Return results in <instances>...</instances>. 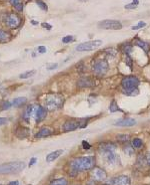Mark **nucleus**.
Returning <instances> with one entry per match:
<instances>
[{"label": "nucleus", "instance_id": "obj_1", "mask_svg": "<svg viewBox=\"0 0 150 185\" xmlns=\"http://www.w3.org/2000/svg\"><path fill=\"white\" fill-rule=\"evenodd\" d=\"M95 165V158L93 156H83V157H76L72 159L69 163L71 172H74V175L77 174L79 171L90 170L94 168Z\"/></svg>", "mask_w": 150, "mask_h": 185}, {"label": "nucleus", "instance_id": "obj_2", "mask_svg": "<svg viewBox=\"0 0 150 185\" xmlns=\"http://www.w3.org/2000/svg\"><path fill=\"white\" fill-rule=\"evenodd\" d=\"M121 86L123 89V92L127 96H136L138 95L139 90L137 87L139 86V80L134 76H128L123 78L121 81Z\"/></svg>", "mask_w": 150, "mask_h": 185}, {"label": "nucleus", "instance_id": "obj_3", "mask_svg": "<svg viewBox=\"0 0 150 185\" xmlns=\"http://www.w3.org/2000/svg\"><path fill=\"white\" fill-rule=\"evenodd\" d=\"M26 167L23 161H12L0 164V174H13L18 173Z\"/></svg>", "mask_w": 150, "mask_h": 185}, {"label": "nucleus", "instance_id": "obj_4", "mask_svg": "<svg viewBox=\"0 0 150 185\" xmlns=\"http://www.w3.org/2000/svg\"><path fill=\"white\" fill-rule=\"evenodd\" d=\"M63 98L58 95H49L45 99V109L48 111H55L62 108Z\"/></svg>", "mask_w": 150, "mask_h": 185}, {"label": "nucleus", "instance_id": "obj_5", "mask_svg": "<svg viewBox=\"0 0 150 185\" xmlns=\"http://www.w3.org/2000/svg\"><path fill=\"white\" fill-rule=\"evenodd\" d=\"M102 45L101 40H93V41H88V42L81 43L78 46H76V51L78 52H85V51H92L96 48L100 47Z\"/></svg>", "mask_w": 150, "mask_h": 185}, {"label": "nucleus", "instance_id": "obj_6", "mask_svg": "<svg viewBox=\"0 0 150 185\" xmlns=\"http://www.w3.org/2000/svg\"><path fill=\"white\" fill-rule=\"evenodd\" d=\"M93 72L95 75L97 76H103L108 72L109 69V66H108V63L107 61L105 60H97L95 63L93 64Z\"/></svg>", "mask_w": 150, "mask_h": 185}, {"label": "nucleus", "instance_id": "obj_7", "mask_svg": "<svg viewBox=\"0 0 150 185\" xmlns=\"http://www.w3.org/2000/svg\"><path fill=\"white\" fill-rule=\"evenodd\" d=\"M98 26L105 30H119L122 28V23L117 20H103L99 22Z\"/></svg>", "mask_w": 150, "mask_h": 185}, {"label": "nucleus", "instance_id": "obj_8", "mask_svg": "<svg viewBox=\"0 0 150 185\" xmlns=\"http://www.w3.org/2000/svg\"><path fill=\"white\" fill-rule=\"evenodd\" d=\"M20 22H21L20 17L17 14H14V13H10L6 18V24L10 28H17L20 25Z\"/></svg>", "mask_w": 150, "mask_h": 185}, {"label": "nucleus", "instance_id": "obj_9", "mask_svg": "<svg viewBox=\"0 0 150 185\" xmlns=\"http://www.w3.org/2000/svg\"><path fill=\"white\" fill-rule=\"evenodd\" d=\"M92 177L96 181H104L106 180L107 174L100 167H94L93 170H92Z\"/></svg>", "mask_w": 150, "mask_h": 185}, {"label": "nucleus", "instance_id": "obj_10", "mask_svg": "<svg viewBox=\"0 0 150 185\" xmlns=\"http://www.w3.org/2000/svg\"><path fill=\"white\" fill-rule=\"evenodd\" d=\"M79 128V122L75 121V119H69V121H66L63 125V131H73L75 129H77Z\"/></svg>", "mask_w": 150, "mask_h": 185}, {"label": "nucleus", "instance_id": "obj_11", "mask_svg": "<svg viewBox=\"0 0 150 185\" xmlns=\"http://www.w3.org/2000/svg\"><path fill=\"white\" fill-rule=\"evenodd\" d=\"M34 115H35L36 122H40L43 121V119L46 118V115H47V109H46L45 108L41 107V105H38V107L36 108L35 112H34Z\"/></svg>", "mask_w": 150, "mask_h": 185}, {"label": "nucleus", "instance_id": "obj_12", "mask_svg": "<svg viewBox=\"0 0 150 185\" xmlns=\"http://www.w3.org/2000/svg\"><path fill=\"white\" fill-rule=\"evenodd\" d=\"M112 185H130V178L126 175H120L112 179Z\"/></svg>", "mask_w": 150, "mask_h": 185}, {"label": "nucleus", "instance_id": "obj_13", "mask_svg": "<svg viewBox=\"0 0 150 185\" xmlns=\"http://www.w3.org/2000/svg\"><path fill=\"white\" fill-rule=\"evenodd\" d=\"M135 123H136V121L134 118H124L117 119V121L114 122V125L117 126H132V125H134Z\"/></svg>", "mask_w": 150, "mask_h": 185}, {"label": "nucleus", "instance_id": "obj_14", "mask_svg": "<svg viewBox=\"0 0 150 185\" xmlns=\"http://www.w3.org/2000/svg\"><path fill=\"white\" fill-rule=\"evenodd\" d=\"M77 85H78V87H81V88L93 87V86H95V81L89 77H84V78H81L80 80L78 81Z\"/></svg>", "mask_w": 150, "mask_h": 185}, {"label": "nucleus", "instance_id": "obj_15", "mask_svg": "<svg viewBox=\"0 0 150 185\" xmlns=\"http://www.w3.org/2000/svg\"><path fill=\"white\" fill-rule=\"evenodd\" d=\"M15 135L19 139H24L26 138H28L29 135V129L26 128H23V126H18L15 131Z\"/></svg>", "mask_w": 150, "mask_h": 185}, {"label": "nucleus", "instance_id": "obj_16", "mask_svg": "<svg viewBox=\"0 0 150 185\" xmlns=\"http://www.w3.org/2000/svg\"><path fill=\"white\" fill-rule=\"evenodd\" d=\"M53 133V131L49 128H42L40 131L35 135L36 138H47V136L51 135Z\"/></svg>", "mask_w": 150, "mask_h": 185}, {"label": "nucleus", "instance_id": "obj_17", "mask_svg": "<svg viewBox=\"0 0 150 185\" xmlns=\"http://www.w3.org/2000/svg\"><path fill=\"white\" fill-rule=\"evenodd\" d=\"M62 153H63V150H62V149L55 150V151L49 153L48 155L46 156V161H47V162H52V161H54V160L58 158V157H59Z\"/></svg>", "mask_w": 150, "mask_h": 185}, {"label": "nucleus", "instance_id": "obj_18", "mask_svg": "<svg viewBox=\"0 0 150 185\" xmlns=\"http://www.w3.org/2000/svg\"><path fill=\"white\" fill-rule=\"evenodd\" d=\"M99 148L103 151V153L109 152V151H113L115 149V145L111 142H103V143H100Z\"/></svg>", "mask_w": 150, "mask_h": 185}, {"label": "nucleus", "instance_id": "obj_19", "mask_svg": "<svg viewBox=\"0 0 150 185\" xmlns=\"http://www.w3.org/2000/svg\"><path fill=\"white\" fill-rule=\"evenodd\" d=\"M133 44H134V45H136V46H138V47L142 48V49L144 50L146 53L149 52V50H150V45H149L148 43L144 42V41H142V40H140V39H135V40L133 41Z\"/></svg>", "mask_w": 150, "mask_h": 185}, {"label": "nucleus", "instance_id": "obj_20", "mask_svg": "<svg viewBox=\"0 0 150 185\" xmlns=\"http://www.w3.org/2000/svg\"><path fill=\"white\" fill-rule=\"evenodd\" d=\"M104 157H105V159H106V161L108 163H110V164H113L116 162V160H117V157L116 155L113 153V151H109V152H104Z\"/></svg>", "mask_w": 150, "mask_h": 185}, {"label": "nucleus", "instance_id": "obj_21", "mask_svg": "<svg viewBox=\"0 0 150 185\" xmlns=\"http://www.w3.org/2000/svg\"><path fill=\"white\" fill-rule=\"evenodd\" d=\"M27 102V99L24 98V97H20V98H16L13 100L12 102V105L15 108H19V107H22L23 105H25Z\"/></svg>", "mask_w": 150, "mask_h": 185}, {"label": "nucleus", "instance_id": "obj_22", "mask_svg": "<svg viewBox=\"0 0 150 185\" xmlns=\"http://www.w3.org/2000/svg\"><path fill=\"white\" fill-rule=\"evenodd\" d=\"M9 39H10V34L4 30L0 29V42H2V43L7 42Z\"/></svg>", "mask_w": 150, "mask_h": 185}, {"label": "nucleus", "instance_id": "obj_23", "mask_svg": "<svg viewBox=\"0 0 150 185\" xmlns=\"http://www.w3.org/2000/svg\"><path fill=\"white\" fill-rule=\"evenodd\" d=\"M34 105H28L26 109V111L24 112V118L26 119V121H28V118L31 116L33 114H34Z\"/></svg>", "mask_w": 150, "mask_h": 185}, {"label": "nucleus", "instance_id": "obj_24", "mask_svg": "<svg viewBox=\"0 0 150 185\" xmlns=\"http://www.w3.org/2000/svg\"><path fill=\"white\" fill-rule=\"evenodd\" d=\"M118 111H120V109H119L116 101L113 100L111 104H110V105H109V112H118Z\"/></svg>", "mask_w": 150, "mask_h": 185}, {"label": "nucleus", "instance_id": "obj_25", "mask_svg": "<svg viewBox=\"0 0 150 185\" xmlns=\"http://www.w3.org/2000/svg\"><path fill=\"white\" fill-rule=\"evenodd\" d=\"M50 185H68V182L65 178H59V179L53 180L52 182L50 183Z\"/></svg>", "mask_w": 150, "mask_h": 185}, {"label": "nucleus", "instance_id": "obj_26", "mask_svg": "<svg viewBox=\"0 0 150 185\" xmlns=\"http://www.w3.org/2000/svg\"><path fill=\"white\" fill-rule=\"evenodd\" d=\"M35 73H36V71H35V70L27 71V72H25V73H23V74L20 75L19 78H20V79H28V78H30V77H32Z\"/></svg>", "mask_w": 150, "mask_h": 185}, {"label": "nucleus", "instance_id": "obj_27", "mask_svg": "<svg viewBox=\"0 0 150 185\" xmlns=\"http://www.w3.org/2000/svg\"><path fill=\"white\" fill-rule=\"evenodd\" d=\"M132 146L134 148H140L142 146V140L140 138H134L132 140Z\"/></svg>", "mask_w": 150, "mask_h": 185}, {"label": "nucleus", "instance_id": "obj_28", "mask_svg": "<svg viewBox=\"0 0 150 185\" xmlns=\"http://www.w3.org/2000/svg\"><path fill=\"white\" fill-rule=\"evenodd\" d=\"M11 105H12V102H10L8 101H2L0 102V109H10Z\"/></svg>", "mask_w": 150, "mask_h": 185}, {"label": "nucleus", "instance_id": "obj_29", "mask_svg": "<svg viewBox=\"0 0 150 185\" xmlns=\"http://www.w3.org/2000/svg\"><path fill=\"white\" fill-rule=\"evenodd\" d=\"M123 150H124V153L127 156H132L134 154V149L132 148L131 146H126V147H124Z\"/></svg>", "mask_w": 150, "mask_h": 185}, {"label": "nucleus", "instance_id": "obj_30", "mask_svg": "<svg viewBox=\"0 0 150 185\" xmlns=\"http://www.w3.org/2000/svg\"><path fill=\"white\" fill-rule=\"evenodd\" d=\"M117 139L120 140V141H128L129 139H130V136H129L128 135H117Z\"/></svg>", "mask_w": 150, "mask_h": 185}, {"label": "nucleus", "instance_id": "obj_31", "mask_svg": "<svg viewBox=\"0 0 150 185\" xmlns=\"http://www.w3.org/2000/svg\"><path fill=\"white\" fill-rule=\"evenodd\" d=\"M131 49H132V46L130 44H123V46H122V50H123V52L125 54H128L131 51Z\"/></svg>", "mask_w": 150, "mask_h": 185}, {"label": "nucleus", "instance_id": "obj_32", "mask_svg": "<svg viewBox=\"0 0 150 185\" xmlns=\"http://www.w3.org/2000/svg\"><path fill=\"white\" fill-rule=\"evenodd\" d=\"M36 3H37V5H38L42 10H44V11H47V9H48V8H47V5L43 1H41V0H37Z\"/></svg>", "mask_w": 150, "mask_h": 185}, {"label": "nucleus", "instance_id": "obj_33", "mask_svg": "<svg viewBox=\"0 0 150 185\" xmlns=\"http://www.w3.org/2000/svg\"><path fill=\"white\" fill-rule=\"evenodd\" d=\"M105 52H106V54L108 55V56H110V57H115L116 56V54H117V51L116 50H114V49H107V50H105Z\"/></svg>", "mask_w": 150, "mask_h": 185}, {"label": "nucleus", "instance_id": "obj_34", "mask_svg": "<svg viewBox=\"0 0 150 185\" xmlns=\"http://www.w3.org/2000/svg\"><path fill=\"white\" fill-rule=\"evenodd\" d=\"M72 41H74V38H73V36H70V35L65 36V37H64V38L62 39V42L65 43V44L72 42Z\"/></svg>", "mask_w": 150, "mask_h": 185}, {"label": "nucleus", "instance_id": "obj_35", "mask_svg": "<svg viewBox=\"0 0 150 185\" xmlns=\"http://www.w3.org/2000/svg\"><path fill=\"white\" fill-rule=\"evenodd\" d=\"M145 26H146V23L140 21V22L138 23V25L132 27V29H133V30H138V29H140V28H143V27H145Z\"/></svg>", "mask_w": 150, "mask_h": 185}, {"label": "nucleus", "instance_id": "obj_36", "mask_svg": "<svg viewBox=\"0 0 150 185\" xmlns=\"http://www.w3.org/2000/svg\"><path fill=\"white\" fill-rule=\"evenodd\" d=\"M125 63L130 67V69H132V60L131 58L128 56V54H126V58H125Z\"/></svg>", "mask_w": 150, "mask_h": 185}, {"label": "nucleus", "instance_id": "obj_37", "mask_svg": "<svg viewBox=\"0 0 150 185\" xmlns=\"http://www.w3.org/2000/svg\"><path fill=\"white\" fill-rule=\"evenodd\" d=\"M136 7H137V4H135V3H130V4H127L125 5V8L126 9H135Z\"/></svg>", "mask_w": 150, "mask_h": 185}, {"label": "nucleus", "instance_id": "obj_38", "mask_svg": "<svg viewBox=\"0 0 150 185\" xmlns=\"http://www.w3.org/2000/svg\"><path fill=\"white\" fill-rule=\"evenodd\" d=\"M82 147L84 149H89L91 147V145L86 141V140H83V141H82Z\"/></svg>", "mask_w": 150, "mask_h": 185}, {"label": "nucleus", "instance_id": "obj_39", "mask_svg": "<svg viewBox=\"0 0 150 185\" xmlns=\"http://www.w3.org/2000/svg\"><path fill=\"white\" fill-rule=\"evenodd\" d=\"M57 67H58V64L55 63V64H51V65H49V66L47 67V69H48V70H55Z\"/></svg>", "mask_w": 150, "mask_h": 185}, {"label": "nucleus", "instance_id": "obj_40", "mask_svg": "<svg viewBox=\"0 0 150 185\" xmlns=\"http://www.w3.org/2000/svg\"><path fill=\"white\" fill-rule=\"evenodd\" d=\"M15 9L17 10V11H22V9H23V5H22V3H18L17 5L14 6Z\"/></svg>", "mask_w": 150, "mask_h": 185}, {"label": "nucleus", "instance_id": "obj_41", "mask_svg": "<svg viewBox=\"0 0 150 185\" xmlns=\"http://www.w3.org/2000/svg\"><path fill=\"white\" fill-rule=\"evenodd\" d=\"M38 52H39V53H41V54L46 53V47H44V46H39V47H38Z\"/></svg>", "mask_w": 150, "mask_h": 185}, {"label": "nucleus", "instance_id": "obj_42", "mask_svg": "<svg viewBox=\"0 0 150 185\" xmlns=\"http://www.w3.org/2000/svg\"><path fill=\"white\" fill-rule=\"evenodd\" d=\"M41 26L43 27V28H47V30H50L51 28H52V26H51L50 24H48V23H42Z\"/></svg>", "mask_w": 150, "mask_h": 185}, {"label": "nucleus", "instance_id": "obj_43", "mask_svg": "<svg viewBox=\"0 0 150 185\" xmlns=\"http://www.w3.org/2000/svg\"><path fill=\"white\" fill-rule=\"evenodd\" d=\"M8 122V119L7 118H0V126L3 125H5L6 122Z\"/></svg>", "mask_w": 150, "mask_h": 185}, {"label": "nucleus", "instance_id": "obj_44", "mask_svg": "<svg viewBox=\"0 0 150 185\" xmlns=\"http://www.w3.org/2000/svg\"><path fill=\"white\" fill-rule=\"evenodd\" d=\"M36 161H37L36 157H32V158L30 159V161H29V166H32V165H34V164L36 163Z\"/></svg>", "mask_w": 150, "mask_h": 185}, {"label": "nucleus", "instance_id": "obj_45", "mask_svg": "<svg viewBox=\"0 0 150 185\" xmlns=\"http://www.w3.org/2000/svg\"><path fill=\"white\" fill-rule=\"evenodd\" d=\"M9 2L11 3L13 6H15L18 4V3H20V0H9Z\"/></svg>", "mask_w": 150, "mask_h": 185}, {"label": "nucleus", "instance_id": "obj_46", "mask_svg": "<svg viewBox=\"0 0 150 185\" xmlns=\"http://www.w3.org/2000/svg\"><path fill=\"white\" fill-rule=\"evenodd\" d=\"M7 185H19V181L14 180V181H10Z\"/></svg>", "mask_w": 150, "mask_h": 185}, {"label": "nucleus", "instance_id": "obj_47", "mask_svg": "<svg viewBox=\"0 0 150 185\" xmlns=\"http://www.w3.org/2000/svg\"><path fill=\"white\" fill-rule=\"evenodd\" d=\"M146 161H147L148 165H150V153H148L147 156H146Z\"/></svg>", "mask_w": 150, "mask_h": 185}, {"label": "nucleus", "instance_id": "obj_48", "mask_svg": "<svg viewBox=\"0 0 150 185\" xmlns=\"http://www.w3.org/2000/svg\"><path fill=\"white\" fill-rule=\"evenodd\" d=\"M79 1H82V2H86V1H88V0H79Z\"/></svg>", "mask_w": 150, "mask_h": 185}, {"label": "nucleus", "instance_id": "obj_49", "mask_svg": "<svg viewBox=\"0 0 150 185\" xmlns=\"http://www.w3.org/2000/svg\"><path fill=\"white\" fill-rule=\"evenodd\" d=\"M0 185H1V184H0Z\"/></svg>", "mask_w": 150, "mask_h": 185}]
</instances>
